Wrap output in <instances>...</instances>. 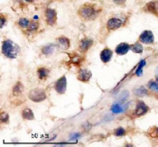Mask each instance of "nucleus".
Masks as SVG:
<instances>
[{
  "instance_id": "obj_1",
  "label": "nucleus",
  "mask_w": 158,
  "mask_h": 147,
  "mask_svg": "<svg viewBox=\"0 0 158 147\" xmlns=\"http://www.w3.org/2000/svg\"><path fill=\"white\" fill-rule=\"evenodd\" d=\"M101 7L97 6L96 4L88 2L84 3L79 7L77 14L81 20L85 22H91L96 20V18L101 13Z\"/></svg>"
},
{
  "instance_id": "obj_2",
  "label": "nucleus",
  "mask_w": 158,
  "mask_h": 147,
  "mask_svg": "<svg viewBox=\"0 0 158 147\" xmlns=\"http://www.w3.org/2000/svg\"><path fill=\"white\" fill-rule=\"evenodd\" d=\"M21 51L20 46L10 39H6L2 42L1 52L7 59H15Z\"/></svg>"
},
{
  "instance_id": "obj_3",
  "label": "nucleus",
  "mask_w": 158,
  "mask_h": 147,
  "mask_svg": "<svg viewBox=\"0 0 158 147\" xmlns=\"http://www.w3.org/2000/svg\"><path fill=\"white\" fill-rule=\"evenodd\" d=\"M128 17L123 14H117L110 16L106 23V27L109 31H116L122 28L127 23Z\"/></svg>"
},
{
  "instance_id": "obj_4",
  "label": "nucleus",
  "mask_w": 158,
  "mask_h": 147,
  "mask_svg": "<svg viewBox=\"0 0 158 147\" xmlns=\"http://www.w3.org/2000/svg\"><path fill=\"white\" fill-rule=\"evenodd\" d=\"M28 98L35 103H41L47 98V94L45 89L42 88H35L30 90L28 94Z\"/></svg>"
},
{
  "instance_id": "obj_5",
  "label": "nucleus",
  "mask_w": 158,
  "mask_h": 147,
  "mask_svg": "<svg viewBox=\"0 0 158 147\" xmlns=\"http://www.w3.org/2000/svg\"><path fill=\"white\" fill-rule=\"evenodd\" d=\"M138 42L142 44L151 45L155 43V35L154 33L150 30H144L138 37Z\"/></svg>"
},
{
  "instance_id": "obj_6",
  "label": "nucleus",
  "mask_w": 158,
  "mask_h": 147,
  "mask_svg": "<svg viewBox=\"0 0 158 147\" xmlns=\"http://www.w3.org/2000/svg\"><path fill=\"white\" fill-rule=\"evenodd\" d=\"M44 19H45L46 25L49 26H53L57 23V19H58L57 11L52 7L46 8L44 12Z\"/></svg>"
},
{
  "instance_id": "obj_7",
  "label": "nucleus",
  "mask_w": 158,
  "mask_h": 147,
  "mask_svg": "<svg viewBox=\"0 0 158 147\" xmlns=\"http://www.w3.org/2000/svg\"><path fill=\"white\" fill-rule=\"evenodd\" d=\"M54 90L59 95H64L67 90V78L65 75L60 77L54 83Z\"/></svg>"
},
{
  "instance_id": "obj_8",
  "label": "nucleus",
  "mask_w": 158,
  "mask_h": 147,
  "mask_svg": "<svg viewBox=\"0 0 158 147\" xmlns=\"http://www.w3.org/2000/svg\"><path fill=\"white\" fill-rule=\"evenodd\" d=\"M93 44H94L93 39L88 36L83 37L82 39H81L79 43V51L81 53H85L93 46Z\"/></svg>"
},
{
  "instance_id": "obj_9",
  "label": "nucleus",
  "mask_w": 158,
  "mask_h": 147,
  "mask_svg": "<svg viewBox=\"0 0 158 147\" xmlns=\"http://www.w3.org/2000/svg\"><path fill=\"white\" fill-rule=\"evenodd\" d=\"M91 78H92V72L89 70H88L86 68H81L78 71V73H77L78 80L84 82V83H88Z\"/></svg>"
},
{
  "instance_id": "obj_10",
  "label": "nucleus",
  "mask_w": 158,
  "mask_h": 147,
  "mask_svg": "<svg viewBox=\"0 0 158 147\" xmlns=\"http://www.w3.org/2000/svg\"><path fill=\"white\" fill-rule=\"evenodd\" d=\"M127 107H128V104H125L124 101H121V100H118L117 102H115L111 108H110V110L113 114H122L124 113L125 111L127 109Z\"/></svg>"
},
{
  "instance_id": "obj_11",
  "label": "nucleus",
  "mask_w": 158,
  "mask_h": 147,
  "mask_svg": "<svg viewBox=\"0 0 158 147\" xmlns=\"http://www.w3.org/2000/svg\"><path fill=\"white\" fill-rule=\"evenodd\" d=\"M148 110H149V108L144 101H138L136 104V107L135 108L134 116L135 117L142 116L146 115Z\"/></svg>"
},
{
  "instance_id": "obj_12",
  "label": "nucleus",
  "mask_w": 158,
  "mask_h": 147,
  "mask_svg": "<svg viewBox=\"0 0 158 147\" xmlns=\"http://www.w3.org/2000/svg\"><path fill=\"white\" fill-rule=\"evenodd\" d=\"M56 46H58L61 50L67 51L71 47V41L68 37L61 35L56 39Z\"/></svg>"
},
{
  "instance_id": "obj_13",
  "label": "nucleus",
  "mask_w": 158,
  "mask_h": 147,
  "mask_svg": "<svg viewBox=\"0 0 158 147\" xmlns=\"http://www.w3.org/2000/svg\"><path fill=\"white\" fill-rule=\"evenodd\" d=\"M144 9L146 13L152 14L158 17V0H152L146 3Z\"/></svg>"
},
{
  "instance_id": "obj_14",
  "label": "nucleus",
  "mask_w": 158,
  "mask_h": 147,
  "mask_svg": "<svg viewBox=\"0 0 158 147\" xmlns=\"http://www.w3.org/2000/svg\"><path fill=\"white\" fill-rule=\"evenodd\" d=\"M113 53H114V51L110 48L105 47L99 53V59L103 63H109L113 57Z\"/></svg>"
},
{
  "instance_id": "obj_15",
  "label": "nucleus",
  "mask_w": 158,
  "mask_h": 147,
  "mask_svg": "<svg viewBox=\"0 0 158 147\" xmlns=\"http://www.w3.org/2000/svg\"><path fill=\"white\" fill-rule=\"evenodd\" d=\"M130 50H131V44L127 43H120L119 44L116 46L115 52L119 56H123V55H126Z\"/></svg>"
},
{
  "instance_id": "obj_16",
  "label": "nucleus",
  "mask_w": 158,
  "mask_h": 147,
  "mask_svg": "<svg viewBox=\"0 0 158 147\" xmlns=\"http://www.w3.org/2000/svg\"><path fill=\"white\" fill-rule=\"evenodd\" d=\"M50 73H51V71L49 70L48 68L44 67V66L39 67L36 71V74L38 79H39L40 80H44V81L48 79L49 76H50Z\"/></svg>"
},
{
  "instance_id": "obj_17",
  "label": "nucleus",
  "mask_w": 158,
  "mask_h": 147,
  "mask_svg": "<svg viewBox=\"0 0 158 147\" xmlns=\"http://www.w3.org/2000/svg\"><path fill=\"white\" fill-rule=\"evenodd\" d=\"M69 57H70V62L72 64H73L74 66H81L82 61H84V58L82 56H81L79 53H76V52L70 53Z\"/></svg>"
},
{
  "instance_id": "obj_18",
  "label": "nucleus",
  "mask_w": 158,
  "mask_h": 147,
  "mask_svg": "<svg viewBox=\"0 0 158 147\" xmlns=\"http://www.w3.org/2000/svg\"><path fill=\"white\" fill-rule=\"evenodd\" d=\"M21 116H22V118L26 121H32V120H35V118L34 112L29 108H24L21 111Z\"/></svg>"
},
{
  "instance_id": "obj_19",
  "label": "nucleus",
  "mask_w": 158,
  "mask_h": 147,
  "mask_svg": "<svg viewBox=\"0 0 158 147\" xmlns=\"http://www.w3.org/2000/svg\"><path fill=\"white\" fill-rule=\"evenodd\" d=\"M55 46H56V44H54V43H48V44L43 46V48L41 49L42 54H43L44 56H45V57L51 56V55L54 52Z\"/></svg>"
},
{
  "instance_id": "obj_20",
  "label": "nucleus",
  "mask_w": 158,
  "mask_h": 147,
  "mask_svg": "<svg viewBox=\"0 0 158 147\" xmlns=\"http://www.w3.org/2000/svg\"><path fill=\"white\" fill-rule=\"evenodd\" d=\"M24 90V87L21 81H17L12 88V94L14 97H18L23 94Z\"/></svg>"
},
{
  "instance_id": "obj_21",
  "label": "nucleus",
  "mask_w": 158,
  "mask_h": 147,
  "mask_svg": "<svg viewBox=\"0 0 158 147\" xmlns=\"http://www.w3.org/2000/svg\"><path fill=\"white\" fill-rule=\"evenodd\" d=\"M30 23H31V20L30 19L25 18V17H21V18H19L16 21V25L18 26V28L20 30H22L23 32H24L27 29L28 25H30Z\"/></svg>"
},
{
  "instance_id": "obj_22",
  "label": "nucleus",
  "mask_w": 158,
  "mask_h": 147,
  "mask_svg": "<svg viewBox=\"0 0 158 147\" xmlns=\"http://www.w3.org/2000/svg\"><path fill=\"white\" fill-rule=\"evenodd\" d=\"M39 26H40V25H39V23H38L37 21H33V20H31L30 25H28L27 29L24 31V33H26L27 35H34V34H35L37 31H38Z\"/></svg>"
},
{
  "instance_id": "obj_23",
  "label": "nucleus",
  "mask_w": 158,
  "mask_h": 147,
  "mask_svg": "<svg viewBox=\"0 0 158 147\" xmlns=\"http://www.w3.org/2000/svg\"><path fill=\"white\" fill-rule=\"evenodd\" d=\"M130 51H132L134 53H136V54H141L144 51V46L140 42L137 41L135 43L131 44V50Z\"/></svg>"
},
{
  "instance_id": "obj_24",
  "label": "nucleus",
  "mask_w": 158,
  "mask_h": 147,
  "mask_svg": "<svg viewBox=\"0 0 158 147\" xmlns=\"http://www.w3.org/2000/svg\"><path fill=\"white\" fill-rule=\"evenodd\" d=\"M135 93L136 96L144 97V96L147 95L148 92H147V90L146 89V88H144V87H139L138 88H136V89L135 90Z\"/></svg>"
},
{
  "instance_id": "obj_25",
  "label": "nucleus",
  "mask_w": 158,
  "mask_h": 147,
  "mask_svg": "<svg viewBox=\"0 0 158 147\" xmlns=\"http://www.w3.org/2000/svg\"><path fill=\"white\" fill-rule=\"evenodd\" d=\"M0 121L2 124H8L9 123V115L6 112L2 111L0 114Z\"/></svg>"
},
{
  "instance_id": "obj_26",
  "label": "nucleus",
  "mask_w": 158,
  "mask_h": 147,
  "mask_svg": "<svg viewBox=\"0 0 158 147\" xmlns=\"http://www.w3.org/2000/svg\"><path fill=\"white\" fill-rule=\"evenodd\" d=\"M145 65H146V61H141L139 62L138 67H137V69L135 71V75L136 76H138V77L142 76V74H143V68L145 67Z\"/></svg>"
},
{
  "instance_id": "obj_27",
  "label": "nucleus",
  "mask_w": 158,
  "mask_h": 147,
  "mask_svg": "<svg viewBox=\"0 0 158 147\" xmlns=\"http://www.w3.org/2000/svg\"><path fill=\"white\" fill-rule=\"evenodd\" d=\"M114 135L118 136V137H122V136L126 135V129L123 128V127H118L114 131Z\"/></svg>"
},
{
  "instance_id": "obj_28",
  "label": "nucleus",
  "mask_w": 158,
  "mask_h": 147,
  "mask_svg": "<svg viewBox=\"0 0 158 147\" xmlns=\"http://www.w3.org/2000/svg\"><path fill=\"white\" fill-rule=\"evenodd\" d=\"M6 24H7V16L5 15L4 14H0V28L3 29Z\"/></svg>"
},
{
  "instance_id": "obj_29",
  "label": "nucleus",
  "mask_w": 158,
  "mask_h": 147,
  "mask_svg": "<svg viewBox=\"0 0 158 147\" xmlns=\"http://www.w3.org/2000/svg\"><path fill=\"white\" fill-rule=\"evenodd\" d=\"M148 87H149V88H150V89L155 90V91H157L158 92V81L151 80V81L148 83Z\"/></svg>"
},
{
  "instance_id": "obj_30",
  "label": "nucleus",
  "mask_w": 158,
  "mask_h": 147,
  "mask_svg": "<svg viewBox=\"0 0 158 147\" xmlns=\"http://www.w3.org/2000/svg\"><path fill=\"white\" fill-rule=\"evenodd\" d=\"M114 4H116V5H118V6H125L126 5V3H127V0H111Z\"/></svg>"
},
{
  "instance_id": "obj_31",
  "label": "nucleus",
  "mask_w": 158,
  "mask_h": 147,
  "mask_svg": "<svg viewBox=\"0 0 158 147\" xmlns=\"http://www.w3.org/2000/svg\"><path fill=\"white\" fill-rule=\"evenodd\" d=\"M81 134H79V133H75V134H73V135H71V141H74V140H78L79 138H81Z\"/></svg>"
},
{
  "instance_id": "obj_32",
  "label": "nucleus",
  "mask_w": 158,
  "mask_h": 147,
  "mask_svg": "<svg viewBox=\"0 0 158 147\" xmlns=\"http://www.w3.org/2000/svg\"><path fill=\"white\" fill-rule=\"evenodd\" d=\"M156 81H158V67L156 69Z\"/></svg>"
},
{
  "instance_id": "obj_33",
  "label": "nucleus",
  "mask_w": 158,
  "mask_h": 147,
  "mask_svg": "<svg viewBox=\"0 0 158 147\" xmlns=\"http://www.w3.org/2000/svg\"><path fill=\"white\" fill-rule=\"evenodd\" d=\"M24 2H26V3H28V4H31V3H33L35 0H24Z\"/></svg>"
},
{
  "instance_id": "obj_34",
  "label": "nucleus",
  "mask_w": 158,
  "mask_h": 147,
  "mask_svg": "<svg viewBox=\"0 0 158 147\" xmlns=\"http://www.w3.org/2000/svg\"><path fill=\"white\" fill-rule=\"evenodd\" d=\"M156 133H157V134H158V128H157V130H156Z\"/></svg>"
}]
</instances>
